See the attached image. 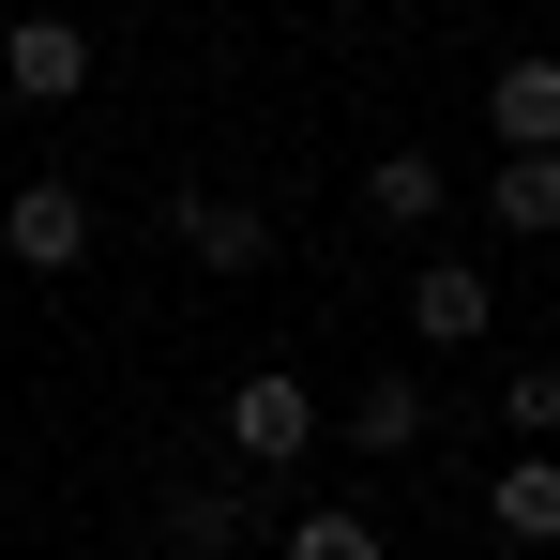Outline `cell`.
<instances>
[{
  "instance_id": "cell-8",
  "label": "cell",
  "mask_w": 560,
  "mask_h": 560,
  "mask_svg": "<svg viewBox=\"0 0 560 560\" xmlns=\"http://www.w3.org/2000/svg\"><path fill=\"white\" fill-rule=\"evenodd\" d=\"M485 228L500 243H560V152H500L485 167Z\"/></svg>"
},
{
  "instance_id": "cell-3",
  "label": "cell",
  "mask_w": 560,
  "mask_h": 560,
  "mask_svg": "<svg viewBox=\"0 0 560 560\" xmlns=\"http://www.w3.org/2000/svg\"><path fill=\"white\" fill-rule=\"evenodd\" d=\"M0 258H15V273H77V258H92V183H61V167L15 183L0 197Z\"/></svg>"
},
{
  "instance_id": "cell-5",
  "label": "cell",
  "mask_w": 560,
  "mask_h": 560,
  "mask_svg": "<svg viewBox=\"0 0 560 560\" xmlns=\"http://www.w3.org/2000/svg\"><path fill=\"white\" fill-rule=\"evenodd\" d=\"M167 228H183L197 273H258V258H273V212H258V197H228V183H183V197H167Z\"/></svg>"
},
{
  "instance_id": "cell-11",
  "label": "cell",
  "mask_w": 560,
  "mask_h": 560,
  "mask_svg": "<svg viewBox=\"0 0 560 560\" xmlns=\"http://www.w3.org/2000/svg\"><path fill=\"white\" fill-rule=\"evenodd\" d=\"M424 424H440V394H424V378H364V394L334 409V440H364V455H409Z\"/></svg>"
},
{
  "instance_id": "cell-13",
  "label": "cell",
  "mask_w": 560,
  "mask_h": 560,
  "mask_svg": "<svg viewBox=\"0 0 560 560\" xmlns=\"http://www.w3.org/2000/svg\"><path fill=\"white\" fill-rule=\"evenodd\" d=\"M500 424L546 455V440H560V364H515V378H500Z\"/></svg>"
},
{
  "instance_id": "cell-10",
  "label": "cell",
  "mask_w": 560,
  "mask_h": 560,
  "mask_svg": "<svg viewBox=\"0 0 560 560\" xmlns=\"http://www.w3.org/2000/svg\"><path fill=\"white\" fill-rule=\"evenodd\" d=\"M440 212H455V167L440 152H378L364 167V228H440Z\"/></svg>"
},
{
  "instance_id": "cell-4",
  "label": "cell",
  "mask_w": 560,
  "mask_h": 560,
  "mask_svg": "<svg viewBox=\"0 0 560 560\" xmlns=\"http://www.w3.org/2000/svg\"><path fill=\"white\" fill-rule=\"evenodd\" d=\"M288 515H258L243 485H167V515H152V546L167 560H243V546H273Z\"/></svg>"
},
{
  "instance_id": "cell-12",
  "label": "cell",
  "mask_w": 560,
  "mask_h": 560,
  "mask_svg": "<svg viewBox=\"0 0 560 560\" xmlns=\"http://www.w3.org/2000/svg\"><path fill=\"white\" fill-rule=\"evenodd\" d=\"M273 560H394V530H378L364 500H318V515H288Z\"/></svg>"
},
{
  "instance_id": "cell-6",
  "label": "cell",
  "mask_w": 560,
  "mask_h": 560,
  "mask_svg": "<svg viewBox=\"0 0 560 560\" xmlns=\"http://www.w3.org/2000/svg\"><path fill=\"white\" fill-rule=\"evenodd\" d=\"M485 303H500L485 258H409V334L424 349H485Z\"/></svg>"
},
{
  "instance_id": "cell-7",
  "label": "cell",
  "mask_w": 560,
  "mask_h": 560,
  "mask_svg": "<svg viewBox=\"0 0 560 560\" xmlns=\"http://www.w3.org/2000/svg\"><path fill=\"white\" fill-rule=\"evenodd\" d=\"M485 137H500V152H560V61L546 46H515V61L485 77Z\"/></svg>"
},
{
  "instance_id": "cell-9",
  "label": "cell",
  "mask_w": 560,
  "mask_h": 560,
  "mask_svg": "<svg viewBox=\"0 0 560 560\" xmlns=\"http://www.w3.org/2000/svg\"><path fill=\"white\" fill-rule=\"evenodd\" d=\"M485 530L530 546V560H560V455H515V469H500V485H485Z\"/></svg>"
},
{
  "instance_id": "cell-1",
  "label": "cell",
  "mask_w": 560,
  "mask_h": 560,
  "mask_svg": "<svg viewBox=\"0 0 560 560\" xmlns=\"http://www.w3.org/2000/svg\"><path fill=\"white\" fill-rule=\"evenodd\" d=\"M318 440H334V409H318L288 364H243V378H228V469H243V485H258V469H303Z\"/></svg>"
},
{
  "instance_id": "cell-2",
  "label": "cell",
  "mask_w": 560,
  "mask_h": 560,
  "mask_svg": "<svg viewBox=\"0 0 560 560\" xmlns=\"http://www.w3.org/2000/svg\"><path fill=\"white\" fill-rule=\"evenodd\" d=\"M92 61H106V46L77 31V15H0V92H15V106H77Z\"/></svg>"
}]
</instances>
